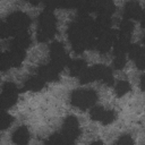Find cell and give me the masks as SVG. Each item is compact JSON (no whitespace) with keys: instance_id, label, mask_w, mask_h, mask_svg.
Returning a JSON list of instances; mask_svg holds the SVG:
<instances>
[{"instance_id":"6da1fadb","label":"cell","mask_w":145,"mask_h":145,"mask_svg":"<svg viewBox=\"0 0 145 145\" xmlns=\"http://www.w3.org/2000/svg\"><path fill=\"white\" fill-rule=\"evenodd\" d=\"M97 36L94 22L87 14H79L77 20L68 27V39L76 53H82L85 49L96 45Z\"/></svg>"},{"instance_id":"d4e9b609","label":"cell","mask_w":145,"mask_h":145,"mask_svg":"<svg viewBox=\"0 0 145 145\" xmlns=\"http://www.w3.org/2000/svg\"><path fill=\"white\" fill-rule=\"evenodd\" d=\"M113 65H114L116 69H118V70L122 69L125 67V65H126V57H125V54H116Z\"/></svg>"},{"instance_id":"277c9868","label":"cell","mask_w":145,"mask_h":145,"mask_svg":"<svg viewBox=\"0 0 145 145\" xmlns=\"http://www.w3.org/2000/svg\"><path fill=\"white\" fill-rule=\"evenodd\" d=\"M57 20L51 10H44L39 17V29H37V40L39 42H46L52 39L56 34Z\"/></svg>"},{"instance_id":"7a4b0ae2","label":"cell","mask_w":145,"mask_h":145,"mask_svg":"<svg viewBox=\"0 0 145 145\" xmlns=\"http://www.w3.org/2000/svg\"><path fill=\"white\" fill-rule=\"evenodd\" d=\"M31 24L29 17L20 11H16L7 17V20L1 25V37L16 36L23 32H26Z\"/></svg>"},{"instance_id":"3957f363","label":"cell","mask_w":145,"mask_h":145,"mask_svg":"<svg viewBox=\"0 0 145 145\" xmlns=\"http://www.w3.org/2000/svg\"><path fill=\"white\" fill-rule=\"evenodd\" d=\"M79 125L74 116H69L66 118L62 127V131L58 134H53L48 140L46 144H62V145H69L75 142V139L79 136Z\"/></svg>"},{"instance_id":"e0dca14e","label":"cell","mask_w":145,"mask_h":145,"mask_svg":"<svg viewBox=\"0 0 145 145\" xmlns=\"http://www.w3.org/2000/svg\"><path fill=\"white\" fill-rule=\"evenodd\" d=\"M114 3L112 0H99L97 6L95 11L99 12V15H105V16H111L114 12Z\"/></svg>"},{"instance_id":"5b68a950","label":"cell","mask_w":145,"mask_h":145,"mask_svg":"<svg viewBox=\"0 0 145 145\" xmlns=\"http://www.w3.org/2000/svg\"><path fill=\"white\" fill-rule=\"evenodd\" d=\"M96 99L97 95L93 89H76L70 95L71 104L80 110H86L92 106Z\"/></svg>"},{"instance_id":"4316f807","label":"cell","mask_w":145,"mask_h":145,"mask_svg":"<svg viewBox=\"0 0 145 145\" xmlns=\"http://www.w3.org/2000/svg\"><path fill=\"white\" fill-rule=\"evenodd\" d=\"M80 0H61V7L63 8H72L78 7Z\"/></svg>"},{"instance_id":"7402d4cb","label":"cell","mask_w":145,"mask_h":145,"mask_svg":"<svg viewBox=\"0 0 145 145\" xmlns=\"http://www.w3.org/2000/svg\"><path fill=\"white\" fill-rule=\"evenodd\" d=\"M129 91H130V85H129L128 82H126V80H120V82H118V84H117V86H116V94H117L118 96H122V95H125L126 93H128Z\"/></svg>"},{"instance_id":"d6986e66","label":"cell","mask_w":145,"mask_h":145,"mask_svg":"<svg viewBox=\"0 0 145 145\" xmlns=\"http://www.w3.org/2000/svg\"><path fill=\"white\" fill-rule=\"evenodd\" d=\"M86 62L84 60H80V59H77V60H74L71 62H69V71H70V75L71 76H80L82 72L86 69Z\"/></svg>"},{"instance_id":"52a82bcc","label":"cell","mask_w":145,"mask_h":145,"mask_svg":"<svg viewBox=\"0 0 145 145\" xmlns=\"http://www.w3.org/2000/svg\"><path fill=\"white\" fill-rule=\"evenodd\" d=\"M50 57H51V63H53L60 70L69 62L68 54L63 49L62 44L59 42H53L50 45Z\"/></svg>"},{"instance_id":"44dd1931","label":"cell","mask_w":145,"mask_h":145,"mask_svg":"<svg viewBox=\"0 0 145 145\" xmlns=\"http://www.w3.org/2000/svg\"><path fill=\"white\" fill-rule=\"evenodd\" d=\"M133 23L129 20V19H123L120 24V32H119V35L121 36H126V37H130L131 35V32H133Z\"/></svg>"},{"instance_id":"ac0fdd59","label":"cell","mask_w":145,"mask_h":145,"mask_svg":"<svg viewBox=\"0 0 145 145\" xmlns=\"http://www.w3.org/2000/svg\"><path fill=\"white\" fill-rule=\"evenodd\" d=\"M110 26H111L110 16L99 15V17L96 18V20L94 22V27H95V31H96L97 35H100L101 33L110 29Z\"/></svg>"},{"instance_id":"cb8c5ba5","label":"cell","mask_w":145,"mask_h":145,"mask_svg":"<svg viewBox=\"0 0 145 145\" xmlns=\"http://www.w3.org/2000/svg\"><path fill=\"white\" fill-rule=\"evenodd\" d=\"M104 113H105V110H104L102 106H94V108L91 110L89 116H91V118H92L93 120H99V121H101L102 118H103V116H104Z\"/></svg>"},{"instance_id":"5bb4252c","label":"cell","mask_w":145,"mask_h":145,"mask_svg":"<svg viewBox=\"0 0 145 145\" xmlns=\"http://www.w3.org/2000/svg\"><path fill=\"white\" fill-rule=\"evenodd\" d=\"M44 82L45 80L42 77H40V76H33V77H31L29 79H27L25 82V85H24L22 92H24V91L39 92V91H41L44 87V85H45Z\"/></svg>"},{"instance_id":"d6a6232c","label":"cell","mask_w":145,"mask_h":145,"mask_svg":"<svg viewBox=\"0 0 145 145\" xmlns=\"http://www.w3.org/2000/svg\"><path fill=\"white\" fill-rule=\"evenodd\" d=\"M99 144L101 145V144H102V142H101V140H99V142H94V143H92V145H99Z\"/></svg>"},{"instance_id":"9c48e42d","label":"cell","mask_w":145,"mask_h":145,"mask_svg":"<svg viewBox=\"0 0 145 145\" xmlns=\"http://www.w3.org/2000/svg\"><path fill=\"white\" fill-rule=\"evenodd\" d=\"M117 37H118L117 32L111 29V28L105 31V32H103V33H101L97 36V40H96V48H97V50L101 53L108 52L109 49L111 48V45L114 44Z\"/></svg>"},{"instance_id":"8fae6325","label":"cell","mask_w":145,"mask_h":145,"mask_svg":"<svg viewBox=\"0 0 145 145\" xmlns=\"http://www.w3.org/2000/svg\"><path fill=\"white\" fill-rule=\"evenodd\" d=\"M128 53L130 59L135 61L136 67L140 70H144L145 69V49L137 44H130L128 49Z\"/></svg>"},{"instance_id":"4fadbf2b","label":"cell","mask_w":145,"mask_h":145,"mask_svg":"<svg viewBox=\"0 0 145 145\" xmlns=\"http://www.w3.org/2000/svg\"><path fill=\"white\" fill-rule=\"evenodd\" d=\"M143 15L142 8L136 1H129L126 3L123 9V17L126 19H140Z\"/></svg>"},{"instance_id":"4dcf8cb0","label":"cell","mask_w":145,"mask_h":145,"mask_svg":"<svg viewBox=\"0 0 145 145\" xmlns=\"http://www.w3.org/2000/svg\"><path fill=\"white\" fill-rule=\"evenodd\" d=\"M140 24H142V27L145 28V11H143V15L140 17Z\"/></svg>"},{"instance_id":"484cf974","label":"cell","mask_w":145,"mask_h":145,"mask_svg":"<svg viewBox=\"0 0 145 145\" xmlns=\"http://www.w3.org/2000/svg\"><path fill=\"white\" fill-rule=\"evenodd\" d=\"M114 118H116L114 112L111 111V110H109V111H105V113H104V116H103L101 122H102L103 125H109V123H111V122L114 120Z\"/></svg>"},{"instance_id":"603a6c76","label":"cell","mask_w":145,"mask_h":145,"mask_svg":"<svg viewBox=\"0 0 145 145\" xmlns=\"http://www.w3.org/2000/svg\"><path fill=\"white\" fill-rule=\"evenodd\" d=\"M12 117L10 116V114H8L7 112H5V110H2V112H1V117H0V129H6V128H8L10 125H11V122H12Z\"/></svg>"},{"instance_id":"2e32d148","label":"cell","mask_w":145,"mask_h":145,"mask_svg":"<svg viewBox=\"0 0 145 145\" xmlns=\"http://www.w3.org/2000/svg\"><path fill=\"white\" fill-rule=\"evenodd\" d=\"M28 139H29V133H28V129L25 126H22L18 129H16L14 135H12V142L15 144H18V145L27 144Z\"/></svg>"},{"instance_id":"f546056e","label":"cell","mask_w":145,"mask_h":145,"mask_svg":"<svg viewBox=\"0 0 145 145\" xmlns=\"http://www.w3.org/2000/svg\"><path fill=\"white\" fill-rule=\"evenodd\" d=\"M140 88L143 91H145V75L140 76Z\"/></svg>"},{"instance_id":"ffe728a7","label":"cell","mask_w":145,"mask_h":145,"mask_svg":"<svg viewBox=\"0 0 145 145\" xmlns=\"http://www.w3.org/2000/svg\"><path fill=\"white\" fill-rule=\"evenodd\" d=\"M99 0H80L78 5V11L79 14H87L91 11H95Z\"/></svg>"},{"instance_id":"8992f818","label":"cell","mask_w":145,"mask_h":145,"mask_svg":"<svg viewBox=\"0 0 145 145\" xmlns=\"http://www.w3.org/2000/svg\"><path fill=\"white\" fill-rule=\"evenodd\" d=\"M25 58V51L11 48L10 51H7L2 53L1 56V70H7L11 67H18L20 66L22 61Z\"/></svg>"},{"instance_id":"83f0119b","label":"cell","mask_w":145,"mask_h":145,"mask_svg":"<svg viewBox=\"0 0 145 145\" xmlns=\"http://www.w3.org/2000/svg\"><path fill=\"white\" fill-rule=\"evenodd\" d=\"M46 9L52 10L57 7H61V0H45Z\"/></svg>"},{"instance_id":"836d02e7","label":"cell","mask_w":145,"mask_h":145,"mask_svg":"<svg viewBox=\"0 0 145 145\" xmlns=\"http://www.w3.org/2000/svg\"><path fill=\"white\" fill-rule=\"evenodd\" d=\"M143 43H144V45H145V36H144V39H143Z\"/></svg>"},{"instance_id":"f1b7e54d","label":"cell","mask_w":145,"mask_h":145,"mask_svg":"<svg viewBox=\"0 0 145 145\" xmlns=\"http://www.w3.org/2000/svg\"><path fill=\"white\" fill-rule=\"evenodd\" d=\"M117 143H118V144H133L134 140L131 139V137H130L129 135H123V136H121V137L118 139Z\"/></svg>"},{"instance_id":"1f68e13d","label":"cell","mask_w":145,"mask_h":145,"mask_svg":"<svg viewBox=\"0 0 145 145\" xmlns=\"http://www.w3.org/2000/svg\"><path fill=\"white\" fill-rule=\"evenodd\" d=\"M25 1H28V2H31L32 5H37V3H40L42 0H25Z\"/></svg>"},{"instance_id":"7c38bea8","label":"cell","mask_w":145,"mask_h":145,"mask_svg":"<svg viewBox=\"0 0 145 145\" xmlns=\"http://www.w3.org/2000/svg\"><path fill=\"white\" fill-rule=\"evenodd\" d=\"M59 72H60V69L51 62L46 66H42L39 68V76L42 77L45 82L57 80L59 77Z\"/></svg>"},{"instance_id":"30bf717a","label":"cell","mask_w":145,"mask_h":145,"mask_svg":"<svg viewBox=\"0 0 145 145\" xmlns=\"http://www.w3.org/2000/svg\"><path fill=\"white\" fill-rule=\"evenodd\" d=\"M91 70H92L94 80L101 79L108 86L113 85V76H112L110 68H108L103 65H95V66L91 67Z\"/></svg>"},{"instance_id":"ba28073f","label":"cell","mask_w":145,"mask_h":145,"mask_svg":"<svg viewBox=\"0 0 145 145\" xmlns=\"http://www.w3.org/2000/svg\"><path fill=\"white\" fill-rule=\"evenodd\" d=\"M17 95H18V89L14 83H6L2 86V92H1V109L6 110L10 106H12L16 101H17Z\"/></svg>"},{"instance_id":"9a60e30c","label":"cell","mask_w":145,"mask_h":145,"mask_svg":"<svg viewBox=\"0 0 145 145\" xmlns=\"http://www.w3.org/2000/svg\"><path fill=\"white\" fill-rule=\"evenodd\" d=\"M31 44V37L27 32H23L20 34H17L15 39L11 42V48L19 49V50H26Z\"/></svg>"}]
</instances>
